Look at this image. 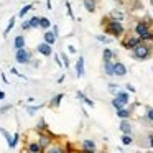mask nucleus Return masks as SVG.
<instances>
[{"mask_svg":"<svg viewBox=\"0 0 153 153\" xmlns=\"http://www.w3.org/2000/svg\"><path fill=\"white\" fill-rule=\"evenodd\" d=\"M107 31L112 33V35H115V36H119V35H122L123 27H122V23H120L119 20H115V22H110V23L107 25Z\"/></svg>","mask_w":153,"mask_h":153,"instance_id":"1","label":"nucleus"},{"mask_svg":"<svg viewBox=\"0 0 153 153\" xmlns=\"http://www.w3.org/2000/svg\"><path fill=\"white\" fill-rule=\"evenodd\" d=\"M133 53H135V58L145 59V58L148 56V46H145V45H137V46L133 48Z\"/></svg>","mask_w":153,"mask_h":153,"instance_id":"2","label":"nucleus"},{"mask_svg":"<svg viewBox=\"0 0 153 153\" xmlns=\"http://www.w3.org/2000/svg\"><path fill=\"white\" fill-rule=\"evenodd\" d=\"M28 59H30V54H28L27 50H23V48H20V50H17V61L22 64L28 63Z\"/></svg>","mask_w":153,"mask_h":153,"instance_id":"3","label":"nucleus"},{"mask_svg":"<svg viewBox=\"0 0 153 153\" xmlns=\"http://www.w3.org/2000/svg\"><path fill=\"white\" fill-rule=\"evenodd\" d=\"M125 74H127V68L122 63L114 64V76H125Z\"/></svg>","mask_w":153,"mask_h":153,"instance_id":"4","label":"nucleus"},{"mask_svg":"<svg viewBox=\"0 0 153 153\" xmlns=\"http://www.w3.org/2000/svg\"><path fill=\"white\" fill-rule=\"evenodd\" d=\"M0 133H2V135H4L5 138H7V142H8V146H10V148H13V146L17 145V142H15V137H12L10 133L7 132V130H4V128H0Z\"/></svg>","mask_w":153,"mask_h":153,"instance_id":"5","label":"nucleus"},{"mask_svg":"<svg viewBox=\"0 0 153 153\" xmlns=\"http://www.w3.org/2000/svg\"><path fill=\"white\" fill-rule=\"evenodd\" d=\"M38 51H40L41 54H45V56H50V54H51V46H50V43H41L40 46H38Z\"/></svg>","mask_w":153,"mask_h":153,"instance_id":"6","label":"nucleus"},{"mask_svg":"<svg viewBox=\"0 0 153 153\" xmlns=\"http://www.w3.org/2000/svg\"><path fill=\"white\" fill-rule=\"evenodd\" d=\"M135 30H137V33H138L142 38L145 36V35H148V27H146L145 23H138V25L135 27Z\"/></svg>","mask_w":153,"mask_h":153,"instance_id":"7","label":"nucleus"},{"mask_svg":"<svg viewBox=\"0 0 153 153\" xmlns=\"http://www.w3.org/2000/svg\"><path fill=\"white\" fill-rule=\"evenodd\" d=\"M76 71H77V76L79 77L84 76V58H79V61L76 64Z\"/></svg>","mask_w":153,"mask_h":153,"instance_id":"8","label":"nucleus"},{"mask_svg":"<svg viewBox=\"0 0 153 153\" xmlns=\"http://www.w3.org/2000/svg\"><path fill=\"white\" fill-rule=\"evenodd\" d=\"M104 69H105V74H109V76H114V64H112V61H105L104 63Z\"/></svg>","mask_w":153,"mask_h":153,"instance_id":"9","label":"nucleus"},{"mask_svg":"<svg viewBox=\"0 0 153 153\" xmlns=\"http://www.w3.org/2000/svg\"><path fill=\"white\" fill-rule=\"evenodd\" d=\"M120 130H122L123 133H128V135H130V133H132V125H130L127 120H123V122L120 123Z\"/></svg>","mask_w":153,"mask_h":153,"instance_id":"10","label":"nucleus"},{"mask_svg":"<svg viewBox=\"0 0 153 153\" xmlns=\"http://www.w3.org/2000/svg\"><path fill=\"white\" fill-rule=\"evenodd\" d=\"M84 7L87 12H94L96 10V2L94 0H84Z\"/></svg>","mask_w":153,"mask_h":153,"instance_id":"11","label":"nucleus"},{"mask_svg":"<svg viewBox=\"0 0 153 153\" xmlns=\"http://www.w3.org/2000/svg\"><path fill=\"white\" fill-rule=\"evenodd\" d=\"M23 46H25L23 36H17V38H15V43H13V48H15V50H20V48H23Z\"/></svg>","mask_w":153,"mask_h":153,"instance_id":"12","label":"nucleus"},{"mask_svg":"<svg viewBox=\"0 0 153 153\" xmlns=\"http://www.w3.org/2000/svg\"><path fill=\"white\" fill-rule=\"evenodd\" d=\"M137 45H140V40H138V38H130V40L125 43V46L128 48V50H132V48H135Z\"/></svg>","mask_w":153,"mask_h":153,"instance_id":"13","label":"nucleus"},{"mask_svg":"<svg viewBox=\"0 0 153 153\" xmlns=\"http://www.w3.org/2000/svg\"><path fill=\"white\" fill-rule=\"evenodd\" d=\"M84 150H87V152H94V150H96V143L91 142V140H84Z\"/></svg>","mask_w":153,"mask_h":153,"instance_id":"14","label":"nucleus"},{"mask_svg":"<svg viewBox=\"0 0 153 153\" xmlns=\"http://www.w3.org/2000/svg\"><path fill=\"white\" fill-rule=\"evenodd\" d=\"M45 41H46V43H50V45H53L54 41H56V35L50 33V31H48V33H45Z\"/></svg>","mask_w":153,"mask_h":153,"instance_id":"15","label":"nucleus"},{"mask_svg":"<svg viewBox=\"0 0 153 153\" xmlns=\"http://www.w3.org/2000/svg\"><path fill=\"white\" fill-rule=\"evenodd\" d=\"M117 99L122 100L123 104L128 102V96H127V92H122V91H119V92H117Z\"/></svg>","mask_w":153,"mask_h":153,"instance_id":"16","label":"nucleus"},{"mask_svg":"<svg viewBox=\"0 0 153 153\" xmlns=\"http://www.w3.org/2000/svg\"><path fill=\"white\" fill-rule=\"evenodd\" d=\"M117 115H119L120 119H127V117L130 115V112H128V110H125V109L122 107V109H117Z\"/></svg>","mask_w":153,"mask_h":153,"instance_id":"17","label":"nucleus"},{"mask_svg":"<svg viewBox=\"0 0 153 153\" xmlns=\"http://www.w3.org/2000/svg\"><path fill=\"white\" fill-rule=\"evenodd\" d=\"M77 97H79V99H81V100H84V102H86V104H87V105H91V107H94V102H92V100H91V99H87V97H86V96H84V94H82V92H77Z\"/></svg>","mask_w":153,"mask_h":153,"instance_id":"18","label":"nucleus"},{"mask_svg":"<svg viewBox=\"0 0 153 153\" xmlns=\"http://www.w3.org/2000/svg\"><path fill=\"white\" fill-rule=\"evenodd\" d=\"M110 15H112V18H115V20H123V13H122V12H117V10H114Z\"/></svg>","mask_w":153,"mask_h":153,"instance_id":"19","label":"nucleus"},{"mask_svg":"<svg viewBox=\"0 0 153 153\" xmlns=\"http://www.w3.org/2000/svg\"><path fill=\"white\" fill-rule=\"evenodd\" d=\"M112 51H110L109 50V48H105V50H104V61H109L110 59V58H112Z\"/></svg>","mask_w":153,"mask_h":153,"instance_id":"20","label":"nucleus"},{"mask_svg":"<svg viewBox=\"0 0 153 153\" xmlns=\"http://www.w3.org/2000/svg\"><path fill=\"white\" fill-rule=\"evenodd\" d=\"M112 104H114V107H115V109H122V107L125 105V104H123L122 100H119V99H117V97H115V99L112 100Z\"/></svg>","mask_w":153,"mask_h":153,"instance_id":"21","label":"nucleus"},{"mask_svg":"<svg viewBox=\"0 0 153 153\" xmlns=\"http://www.w3.org/2000/svg\"><path fill=\"white\" fill-rule=\"evenodd\" d=\"M122 143H123V145H130V143H132V138H130L128 133H125V135L122 137Z\"/></svg>","mask_w":153,"mask_h":153,"instance_id":"22","label":"nucleus"},{"mask_svg":"<svg viewBox=\"0 0 153 153\" xmlns=\"http://www.w3.org/2000/svg\"><path fill=\"white\" fill-rule=\"evenodd\" d=\"M13 27H15V17H12V18H10V23H8V27L5 28V35H7L8 31H10L12 28H13Z\"/></svg>","mask_w":153,"mask_h":153,"instance_id":"23","label":"nucleus"},{"mask_svg":"<svg viewBox=\"0 0 153 153\" xmlns=\"http://www.w3.org/2000/svg\"><path fill=\"white\" fill-rule=\"evenodd\" d=\"M31 8H33L31 5H27V7H23V8H22V12H20V17H25V15H27L28 12L31 10Z\"/></svg>","mask_w":153,"mask_h":153,"instance_id":"24","label":"nucleus"},{"mask_svg":"<svg viewBox=\"0 0 153 153\" xmlns=\"http://www.w3.org/2000/svg\"><path fill=\"white\" fill-rule=\"evenodd\" d=\"M40 25H41L43 28H48V27H50V20H48V18H41V20H40Z\"/></svg>","mask_w":153,"mask_h":153,"instance_id":"25","label":"nucleus"},{"mask_svg":"<svg viewBox=\"0 0 153 153\" xmlns=\"http://www.w3.org/2000/svg\"><path fill=\"white\" fill-rule=\"evenodd\" d=\"M30 23H31V27H40V18L33 17V18L30 20Z\"/></svg>","mask_w":153,"mask_h":153,"instance_id":"26","label":"nucleus"},{"mask_svg":"<svg viewBox=\"0 0 153 153\" xmlns=\"http://www.w3.org/2000/svg\"><path fill=\"white\" fill-rule=\"evenodd\" d=\"M97 40H99V41H102V43H110V40H109V38L102 36V35H97Z\"/></svg>","mask_w":153,"mask_h":153,"instance_id":"27","label":"nucleus"},{"mask_svg":"<svg viewBox=\"0 0 153 153\" xmlns=\"http://www.w3.org/2000/svg\"><path fill=\"white\" fill-rule=\"evenodd\" d=\"M30 150H31V152H40L41 146H40V145H36V143H33V145H30Z\"/></svg>","mask_w":153,"mask_h":153,"instance_id":"28","label":"nucleus"},{"mask_svg":"<svg viewBox=\"0 0 153 153\" xmlns=\"http://www.w3.org/2000/svg\"><path fill=\"white\" fill-rule=\"evenodd\" d=\"M109 91H110L112 94H117V92H119V91H117V86H115V84H109Z\"/></svg>","mask_w":153,"mask_h":153,"instance_id":"29","label":"nucleus"},{"mask_svg":"<svg viewBox=\"0 0 153 153\" xmlns=\"http://www.w3.org/2000/svg\"><path fill=\"white\" fill-rule=\"evenodd\" d=\"M61 58H63V64H64V66H69V59H68V56H66V54H61Z\"/></svg>","mask_w":153,"mask_h":153,"instance_id":"30","label":"nucleus"},{"mask_svg":"<svg viewBox=\"0 0 153 153\" xmlns=\"http://www.w3.org/2000/svg\"><path fill=\"white\" fill-rule=\"evenodd\" d=\"M61 99H63V96H61V94H59V96H56V97H54L53 104H54V105H58V104H59V100H61Z\"/></svg>","mask_w":153,"mask_h":153,"instance_id":"31","label":"nucleus"},{"mask_svg":"<svg viewBox=\"0 0 153 153\" xmlns=\"http://www.w3.org/2000/svg\"><path fill=\"white\" fill-rule=\"evenodd\" d=\"M146 115H148L150 120H153V109H148V110H146Z\"/></svg>","mask_w":153,"mask_h":153,"instance_id":"32","label":"nucleus"},{"mask_svg":"<svg viewBox=\"0 0 153 153\" xmlns=\"http://www.w3.org/2000/svg\"><path fill=\"white\" fill-rule=\"evenodd\" d=\"M30 27H31V23H30V22H25V23H23V30H28Z\"/></svg>","mask_w":153,"mask_h":153,"instance_id":"33","label":"nucleus"},{"mask_svg":"<svg viewBox=\"0 0 153 153\" xmlns=\"http://www.w3.org/2000/svg\"><path fill=\"white\" fill-rule=\"evenodd\" d=\"M127 89H128L130 92H135V87H133L132 84H127Z\"/></svg>","mask_w":153,"mask_h":153,"instance_id":"34","label":"nucleus"},{"mask_svg":"<svg viewBox=\"0 0 153 153\" xmlns=\"http://www.w3.org/2000/svg\"><path fill=\"white\" fill-rule=\"evenodd\" d=\"M41 145H48V138H41Z\"/></svg>","mask_w":153,"mask_h":153,"instance_id":"35","label":"nucleus"},{"mask_svg":"<svg viewBox=\"0 0 153 153\" xmlns=\"http://www.w3.org/2000/svg\"><path fill=\"white\" fill-rule=\"evenodd\" d=\"M150 145H152V148H153V135H152V138H150Z\"/></svg>","mask_w":153,"mask_h":153,"instance_id":"36","label":"nucleus"},{"mask_svg":"<svg viewBox=\"0 0 153 153\" xmlns=\"http://www.w3.org/2000/svg\"><path fill=\"white\" fill-rule=\"evenodd\" d=\"M4 97H5V94H4V92H0V99H4Z\"/></svg>","mask_w":153,"mask_h":153,"instance_id":"37","label":"nucleus"},{"mask_svg":"<svg viewBox=\"0 0 153 153\" xmlns=\"http://www.w3.org/2000/svg\"><path fill=\"white\" fill-rule=\"evenodd\" d=\"M152 4H153V0H152Z\"/></svg>","mask_w":153,"mask_h":153,"instance_id":"38","label":"nucleus"}]
</instances>
